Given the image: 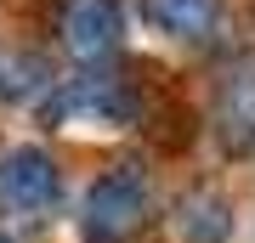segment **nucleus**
<instances>
[{
	"label": "nucleus",
	"instance_id": "1",
	"mask_svg": "<svg viewBox=\"0 0 255 243\" xmlns=\"http://www.w3.org/2000/svg\"><path fill=\"white\" fill-rule=\"evenodd\" d=\"M159 215V187L142 159H114L85 181L74 232L80 243H136Z\"/></svg>",
	"mask_w": 255,
	"mask_h": 243
},
{
	"label": "nucleus",
	"instance_id": "2",
	"mask_svg": "<svg viewBox=\"0 0 255 243\" xmlns=\"http://www.w3.org/2000/svg\"><path fill=\"white\" fill-rule=\"evenodd\" d=\"M63 198H68V181L51 147H40V142L0 147V221L40 226L63 209Z\"/></svg>",
	"mask_w": 255,
	"mask_h": 243
},
{
	"label": "nucleus",
	"instance_id": "3",
	"mask_svg": "<svg viewBox=\"0 0 255 243\" xmlns=\"http://www.w3.org/2000/svg\"><path fill=\"white\" fill-rule=\"evenodd\" d=\"M142 96L125 74L114 68H80L74 80H57L46 96V119L51 125H91V130H125L136 125Z\"/></svg>",
	"mask_w": 255,
	"mask_h": 243
},
{
	"label": "nucleus",
	"instance_id": "4",
	"mask_svg": "<svg viewBox=\"0 0 255 243\" xmlns=\"http://www.w3.org/2000/svg\"><path fill=\"white\" fill-rule=\"evenodd\" d=\"M210 136L227 159L255 153V45L233 51L210 85Z\"/></svg>",
	"mask_w": 255,
	"mask_h": 243
},
{
	"label": "nucleus",
	"instance_id": "5",
	"mask_svg": "<svg viewBox=\"0 0 255 243\" xmlns=\"http://www.w3.org/2000/svg\"><path fill=\"white\" fill-rule=\"evenodd\" d=\"M57 40L80 68H108L125 45V0H63Z\"/></svg>",
	"mask_w": 255,
	"mask_h": 243
},
{
	"label": "nucleus",
	"instance_id": "6",
	"mask_svg": "<svg viewBox=\"0 0 255 243\" xmlns=\"http://www.w3.org/2000/svg\"><path fill=\"white\" fill-rule=\"evenodd\" d=\"M164 221H170L176 243H233L238 238V204L221 187H187Z\"/></svg>",
	"mask_w": 255,
	"mask_h": 243
},
{
	"label": "nucleus",
	"instance_id": "7",
	"mask_svg": "<svg viewBox=\"0 0 255 243\" xmlns=\"http://www.w3.org/2000/svg\"><path fill=\"white\" fill-rule=\"evenodd\" d=\"M142 17L176 45H204V40L221 34L227 6L221 0H142Z\"/></svg>",
	"mask_w": 255,
	"mask_h": 243
},
{
	"label": "nucleus",
	"instance_id": "8",
	"mask_svg": "<svg viewBox=\"0 0 255 243\" xmlns=\"http://www.w3.org/2000/svg\"><path fill=\"white\" fill-rule=\"evenodd\" d=\"M0 243H23V238H17V232H6V226H0Z\"/></svg>",
	"mask_w": 255,
	"mask_h": 243
}]
</instances>
